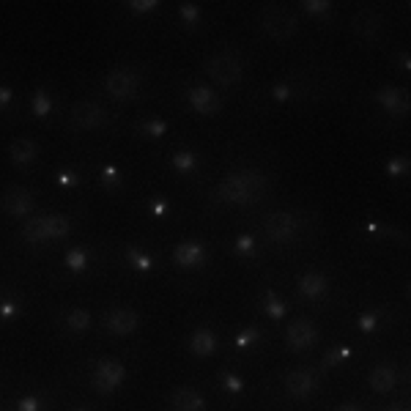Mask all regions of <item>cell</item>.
<instances>
[{"label": "cell", "instance_id": "cell-10", "mask_svg": "<svg viewBox=\"0 0 411 411\" xmlns=\"http://www.w3.org/2000/svg\"><path fill=\"white\" fill-rule=\"evenodd\" d=\"M285 343H288L291 351H307V348H313V346L318 343V329H315V324H313V321H304V318L293 321V324L285 329Z\"/></svg>", "mask_w": 411, "mask_h": 411}, {"label": "cell", "instance_id": "cell-19", "mask_svg": "<svg viewBox=\"0 0 411 411\" xmlns=\"http://www.w3.org/2000/svg\"><path fill=\"white\" fill-rule=\"evenodd\" d=\"M36 154H38V148H36V143L27 140V137L14 140L11 148H8V157H11V162H14L16 168H27V165H33Z\"/></svg>", "mask_w": 411, "mask_h": 411}, {"label": "cell", "instance_id": "cell-31", "mask_svg": "<svg viewBox=\"0 0 411 411\" xmlns=\"http://www.w3.org/2000/svg\"><path fill=\"white\" fill-rule=\"evenodd\" d=\"M233 249H236V252H238L241 258H247V255H252V252H255V238H252L249 233H241V236L236 238Z\"/></svg>", "mask_w": 411, "mask_h": 411}, {"label": "cell", "instance_id": "cell-14", "mask_svg": "<svg viewBox=\"0 0 411 411\" xmlns=\"http://www.w3.org/2000/svg\"><path fill=\"white\" fill-rule=\"evenodd\" d=\"M187 99H190V107H192L195 113H201V115H214V113H219V107H222L219 96H216L208 85H192V88L187 91Z\"/></svg>", "mask_w": 411, "mask_h": 411}, {"label": "cell", "instance_id": "cell-30", "mask_svg": "<svg viewBox=\"0 0 411 411\" xmlns=\"http://www.w3.org/2000/svg\"><path fill=\"white\" fill-rule=\"evenodd\" d=\"M179 16L184 25H198L201 22V8L195 3H181L179 5Z\"/></svg>", "mask_w": 411, "mask_h": 411}, {"label": "cell", "instance_id": "cell-7", "mask_svg": "<svg viewBox=\"0 0 411 411\" xmlns=\"http://www.w3.org/2000/svg\"><path fill=\"white\" fill-rule=\"evenodd\" d=\"M137 74L132 71V69H113L107 77H104V91L113 96V99H118V102H126V99H132L135 93H137Z\"/></svg>", "mask_w": 411, "mask_h": 411}, {"label": "cell", "instance_id": "cell-21", "mask_svg": "<svg viewBox=\"0 0 411 411\" xmlns=\"http://www.w3.org/2000/svg\"><path fill=\"white\" fill-rule=\"evenodd\" d=\"M395 384H398V373H395V368H390V365H379V368H373V373H370V387H373L379 395L392 392Z\"/></svg>", "mask_w": 411, "mask_h": 411}, {"label": "cell", "instance_id": "cell-48", "mask_svg": "<svg viewBox=\"0 0 411 411\" xmlns=\"http://www.w3.org/2000/svg\"><path fill=\"white\" fill-rule=\"evenodd\" d=\"M74 411H88V409H74Z\"/></svg>", "mask_w": 411, "mask_h": 411}, {"label": "cell", "instance_id": "cell-44", "mask_svg": "<svg viewBox=\"0 0 411 411\" xmlns=\"http://www.w3.org/2000/svg\"><path fill=\"white\" fill-rule=\"evenodd\" d=\"M11 104V91L8 88H0V110H5Z\"/></svg>", "mask_w": 411, "mask_h": 411}, {"label": "cell", "instance_id": "cell-36", "mask_svg": "<svg viewBox=\"0 0 411 411\" xmlns=\"http://www.w3.org/2000/svg\"><path fill=\"white\" fill-rule=\"evenodd\" d=\"M16 313H19V307H16V302H14V299H0V318H3V321L14 318Z\"/></svg>", "mask_w": 411, "mask_h": 411}, {"label": "cell", "instance_id": "cell-15", "mask_svg": "<svg viewBox=\"0 0 411 411\" xmlns=\"http://www.w3.org/2000/svg\"><path fill=\"white\" fill-rule=\"evenodd\" d=\"M104 326H107V332H113V335H132V332L140 326V318H137L135 310L118 307V310H113V313L104 315Z\"/></svg>", "mask_w": 411, "mask_h": 411}, {"label": "cell", "instance_id": "cell-45", "mask_svg": "<svg viewBox=\"0 0 411 411\" xmlns=\"http://www.w3.org/2000/svg\"><path fill=\"white\" fill-rule=\"evenodd\" d=\"M398 60H401V66H403V69H411V58H409V52H401V55H398Z\"/></svg>", "mask_w": 411, "mask_h": 411}, {"label": "cell", "instance_id": "cell-9", "mask_svg": "<svg viewBox=\"0 0 411 411\" xmlns=\"http://www.w3.org/2000/svg\"><path fill=\"white\" fill-rule=\"evenodd\" d=\"M69 121L74 129H99L107 121V113L96 102H77L69 113Z\"/></svg>", "mask_w": 411, "mask_h": 411}, {"label": "cell", "instance_id": "cell-23", "mask_svg": "<svg viewBox=\"0 0 411 411\" xmlns=\"http://www.w3.org/2000/svg\"><path fill=\"white\" fill-rule=\"evenodd\" d=\"M63 324H66L69 332H77V335H80V332H88V329H91V313L82 310V307H77V310L66 313Z\"/></svg>", "mask_w": 411, "mask_h": 411}, {"label": "cell", "instance_id": "cell-2", "mask_svg": "<svg viewBox=\"0 0 411 411\" xmlns=\"http://www.w3.org/2000/svg\"><path fill=\"white\" fill-rule=\"evenodd\" d=\"M71 222L60 214H47V216H30L22 227V238L27 244H41V241H58L69 233Z\"/></svg>", "mask_w": 411, "mask_h": 411}, {"label": "cell", "instance_id": "cell-4", "mask_svg": "<svg viewBox=\"0 0 411 411\" xmlns=\"http://www.w3.org/2000/svg\"><path fill=\"white\" fill-rule=\"evenodd\" d=\"M260 27H263V33H266L269 38H274V41H288V38L296 36L299 19H296L291 11H285V8L269 5V8H263V14H260Z\"/></svg>", "mask_w": 411, "mask_h": 411}, {"label": "cell", "instance_id": "cell-32", "mask_svg": "<svg viewBox=\"0 0 411 411\" xmlns=\"http://www.w3.org/2000/svg\"><path fill=\"white\" fill-rule=\"evenodd\" d=\"M222 390L230 395H238V392H244V381L233 373H222Z\"/></svg>", "mask_w": 411, "mask_h": 411}, {"label": "cell", "instance_id": "cell-39", "mask_svg": "<svg viewBox=\"0 0 411 411\" xmlns=\"http://www.w3.org/2000/svg\"><path fill=\"white\" fill-rule=\"evenodd\" d=\"M348 357H351V348H348V346H343V348H337L335 354H326V357H324V365H326V368H332L335 362H340V359H348Z\"/></svg>", "mask_w": 411, "mask_h": 411}, {"label": "cell", "instance_id": "cell-37", "mask_svg": "<svg viewBox=\"0 0 411 411\" xmlns=\"http://www.w3.org/2000/svg\"><path fill=\"white\" fill-rule=\"evenodd\" d=\"M16 411H41V401L36 395H25V398H19Z\"/></svg>", "mask_w": 411, "mask_h": 411}, {"label": "cell", "instance_id": "cell-25", "mask_svg": "<svg viewBox=\"0 0 411 411\" xmlns=\"http://www.w3.org/2000/svg\"><path fill=\"white\" fill-rule=\"evenodd\" d=\"M88 252L82 249V247H74L71 252H66V258H63V263H66V269L69 271H74V274H80V271H85L88 269Z\"/></svg>", "mask_w": 411, "mask_h": 411}, {"label": "cell", "instance_id": "cell-1", "mask_svg": "<svg viewBox=\"0 0 411 411\" xmlns=\"http://www.w3.org/2000/svg\"><path fill=\"white\" fill-rule=\"evenodd\" d=\"M266 187H269V179L260 176L258 170H236L222 179L214 198L230 206H249L266 192Z\"/></svg>", "mask_w": 411, "mask_h": 411}, {"label": "cell", "instance_id": "cell-42", "mask_svg": "<svg viewBox=\"0 0 411 411\" xmlns=\"http://www.w3.org/2000/svg\"><path fill=\"white\" fill-rule=\"evenodd\" d=\"M102 179H104V184H110V187H115V184H118V168H113V165H107V168H102Z\"/></svg>", "mask_w": 411, "mask_h": 411}, {"label": "cell", "instance_id": "cell-26", "mask_svg": "<svg viewBox=\"0 0 411 411\" xmlns=\"http://www.w3.org/2000/svg\"><path fill=\"white\" fill-rule=\"evenodd\" d=\"M126 260H129V266H135L140 271H151L154 269V258L148 252H143L140 247H129L126 249Z\"/></svg>", "mask_w": 411, "mask_h": 411}, {"label": "cell", "instance_id": "cell-16", "mask_svg": "<svg viewBox=\"0 0 411 411\" xmlns=\"http://www.w3.org/2000/svg\"><path fill=\"white\" fill-rule=\"evenodd\" d=\"M206 258H208V252H206L203 244H198V241H184V244H179V247L173 249V260H176L179 266H184V269L203 266Z\"/></svg>", "mask_w": 411, "mask_h": 411}, {"label": "cell", "instance_id": "cell-38", "mask_svg": "<svg viewBox=\"0 0 411 411\" xmlns=\"http://www.w3.org/2000/svg\"><path fill=\"white\" fill-rule=\"evenodd\" d=\"M359 329H362V332H376V329H379V315H376V313H365V315L359 318Z\"/></svg>", "mask_w": 411, "mask_h": 411}, {"label": "cell", "instance_id": "cell-3", "mask_svg": "<svg viewBox=\"0 0 411 411\" xmlns=\"http://www.w3.org/2000/svg\"><path fill=\"white\" fill-rule=\"evenodd\" d=\"M206 71L214 82H219L222 88H230L244 77V58L238 52H230V49L219 52L206 63Z\"/></svg>", "mask_w": 411, "mask_h": 411}, {"label": "cell", "instance_id": "cell-34", "mask_svg": "<svg viewBox=\"0 0 411 411\" xmlns=\"http://www.w3.org/2000/svg\"><path fill=\"white\" fill-rule=\"evenodd\" d=\"M409 170V159L406 157H398V159H390L387 162V173L390 176H403Z\"/></svg>", "mask_w": 411, "mask_h": 411}, {"label": "cell", "instance_id": "cell-18", "mask_svg": "<svg viewBox=\"0 0 411 411\" xmlns=\"http://www.w3.org/2000/svg\"><path fill=\"white\" fill-rule=\"evenodd\" d=\"M170 406H173V411H206V401L201 392H195L190 387H181V390L173 392Z\"/></svg>", "mask_w": 411, "mask_h": 411}, {"label": "cell", "instance_id": "cell-47", "mask_svg": "<svg viewBox=\"0 0 411 411\" xmlns=\"http://www.w3.org/2000/svg\"><path fill=\"white\" fill-rule=\"evenodd\" d=\"M384 411H406L403 406H390V409H384Z\"/></svg>", "mask_w": 411, "mask_h": 411}, {"label": "cell", "instance_id": "cell-12", "mask_svg": "<svg viewBox=\"0 0 411 411\" xmlns=\"http://www.w3.org/2000/svg\"><path fill=\"white\" fill-rule=\"evenodd\" d=\"M376 104L387 113V115H406L409 113V93L403 88H395V85H387V88H379L376 91Z\"/></svg>", "mask_w": 411, "mask_h": 411}, {"label": "cell", "instance_id": "cell-29", "mask_svg": "<svg viewBox=\"0 0 411 411\" xmlns=\"http://www.w3.org/2000/svg\"><path fill=\"white\" fill-rule=\"evenodd\" d=\"M258 343H260V332H258V329H252V326L236 335V348H238V351L252 348V346H258Z\"/></svg>", "mask_w": 411, "mask_h": 411}, {"label": "cell", "instance_id": "cell-46", "mask_svg": "<svg viewBox=\"0 0 411 411\" xmlns=\"http://www.w3.org/2000/svg\"><path fill=\"white\" fill-rule=\"evenodd\" d=\"M337 411H362L359 406H351V403H346V406H340Z\"/></svg>", "mask_w": 411, "mask_h": 411}, {"label": "cell", "instance_id": "cell-28", "mask_svg": "<svg viewBox=\"0 0 411 411\" xmlns=\"http://www.w3.org/2000/svg\"><path fill=\"white\" fill-rule=\"evenodd\" d=\"M49 110H52V99H49V93H47L44 88H38L36 96H33V113H36L38 118H44Z\"/></svg>", "mask_w": 411, "mask_h": 411}, {"label": "cell", "instance_id": "cell-20", "mask_svg": "<svg viewBox=\"0 0 411 411\" xmlns=\"http://www.w3.org/2000/svg\"><path fill=\"white\" fill-rule=\"evenodd\" d=\"M190 351L195 357H211L216 351V335L211 329H206V326L195 329L192 337H190Z\"/></svg>", "mask_w": 411, "mask_h": 411}, {"label": "cell", "instance_id": "cell-40", "mask_svg": "<svg viewBox=\"0 0 411 411\" xmlns=\"http://www.w3.org/2000/svg\"><path fill=\"white\" fill-rule=\"evenodd\" d=\"M58 184H60V187H66V190H74V187L80 184V179H77V173H74V170H63V173L58 176Z\"/></svg>", "mask_w": 411, "mask_h": 411}, {"label": "cell", "instance_id": "cell-22", "mask_svg": "<svg viewBox=\"0 0 411 411\" xmlns=\"http://www.w3.org/2000/svg\"><path fill=\"white\" fill-rule=\"evenodd\" d=\"M170 165L179 170V173H184V176H190V173H195L198 170V154L195 151H190V148H179L176 154H173V159H170Z\"/></svg>", "mask_w": 411, "mask_h": 411}, {"label": "cell", "instance_id": "cell-17", "mask_svg": "<svg viewBox=\"0 0 411 411\" xmlns=\"http://www.w3.org/2000/svg\"><path fill=\"white\" fill-rule=\"evenodd\" d=\"M329 291V280L321 271H307L299 277V293L307 299H324Z\"/></svg>", "mask_w": 411, "mask_h": 411}, {"label": "cell", "instance_id": "cell-8", "mask_svg": "<svg viewBox=\"0 0 411 411\" xmlns=\"http://www.w3.org/2000/svg\"><path fill=\"white\" fill-rule=\"evenodd\" d=\"M0 208H3L8 216H14V219H30V214H33V208H36L33 192L25 190V187H11V190L3 192Z\"/></svg>", "mask_w": 411, "mask_h": 411}, {"label": "cell", "instance_id": "cell-43", "mask_svg": "<svg viewBox=\"0 0 411 411\" xmlns=\"http://www.w3.org/2000/svg\"><path fill=\"white\" fill-rule=\"evenodd\" d=\"M148 208H151V214H154V216H165V214H168V206L162 203V201H151Z\"/></svg>", "mask_w": 411, "mask_h": 411}, {"label": "cell", "instance_id": "cell-33", "mask_svg": "<svg viewBox=\"0 0 411 411\" xmlns=\"http://www.w3.org/2000/svg\"><path fill=\"white\" fill-rule=\"evenodd\" d=\"M140 132L148 137H162L168 132V124L165 121H146V124H140Z\"/></svg>", "mask_w": 411, "mask_h": 411}, {"label": "cell", "instance_id": "cell-6", "mask_svg": "<svg viewBox=\"0 0 411 411\" xmlns=\"http://www.w3.org/2000/svg\"><path fill=\"white\" fill-rule=\"evenodd\" d=\"M124 379H126V370H124V365H121L118 359H102V362L93 368L91 384H93L96 392L107 395V392H115V390L124 384Z\"/></svg>", "mask_w": 411, "mask_h": 411}, {"label": "cell", "instance_id": "cell-11", "mask_svg": "<svg viewBox=\"0 0 411 411\" xmlns=\"http://www.w3.org/2000/svg\"><path fill=\"white\" fill-rule=\"evenodd\" d=\"M351 30H354V36L362 38V41H379V36H381V16H379V11H373V8H359V11L351 16Z\"/></svg>", "mask_w": 411, "mask_h": 411}, {"label": "cell", "instance_id": "cell-13", "mask_svg": "<svg viewBox=\"0 0 411 411\" xmlns=\"http://www.w3.org/2000/svg\"><path fill=\"white\" fill-rule=\"evenodd\" d=\"M285 392H288L291 398H296V401L310 398V395L315 392V376H313L310 370H304V368L291 370V373L285 376Z\"/></svg>", "mask_w": 411, "mask_h": 411}, {"label": "cell", "instance_id": "cell-41", "mask_svg": "<svg viewBox=\"0 0 411 411\" xmlns=\"http://www.w3.org/2000/svg\"><path fill=\"white\" fill-rule=\"evenodd\" d=\"M271 93H274L277 102H288V99H291V85H288V82H277Z\"/></svg>", "mask_w": 411, "mask_h": 411}, {"label": "cell", "instance_id": "cell-35", "mask_svg": "<svg viewBox=\"0 0 411 411\" xmlns=\"http://www.w3.org/2000/svg\"><path fill=\"white\" fill-rule=\"evenodd\" d=\"M129 5V11H137V14H148V11H154L159 3L157 0H132V3H126Z\"/></svg>", "mask_w": 411, "mask_h": 411}, {"label": "cell", "instance_id": "cell-27", "mask_svg": "<svg viewBox=\"0 0 411 411\" xmlns=\"http://www.w3.org/2000/svg\"><path fill=\"white\" fill-rule=\"evenodd\" d=\"M302 8H304L310 16H315V19H326V16L332 14V3H329V0H304Z\"/></svg>", "mask_w": 411, "mask_h": 411}, {"label": "cell", "instance_id": "cell-5", "mask_svg": "<svg viewBox=\"0 0 411 411\" xmlns=\"http://www.w3.org/2000/svg\"><path fill=\"white\" fill-rule=\"evenodd\" d=\"M263 230H266V238L271 244H288L299 233V216L293 211H274L266 216Z\"/></svg>", "mask_w": 411, "mask_h": 411}, {"label": "cell", "instance_id": "cell-24", "mask_svg": "<svg viewBox=\"0 0 411 411\" xmlns=\"http://www.w3.org/2000/svg\"><path fill=\"white\" fill-rule=\"evenodd\" d=\"M263 310H266V315L274 318V321H280V318L288 315V304H285L274 291H266V293H263Z\"/></svg>", "mask_w": 411, "mask_h": 411}]
</instances>
